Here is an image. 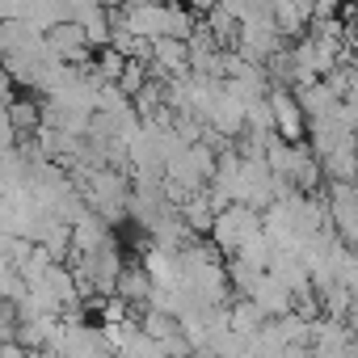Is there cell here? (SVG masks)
Returning <instances> with one entry per match:
<instances>
[{
	"instance_id": "1",
	"label": "cell",
	"mask_w": 358,
	"mask_h": 358,
	"mask_svg": "<svg viewBox=\"0 0 358 358\" xmlns=\"http://www.w3.org/2000/svg\"><path fill=\"white\" fill-rule=\"evenodd\" d=\"M72 182H76L85 207L97 211L106 224L131 220V173L110 169V164H76Z\"/></svg>"
},
{
	"instance_id": "2",
	"label": "cell",
	"mask_w": 358,
	"mask_h": 358,
	"mask_svg": "<svg viewBox=\"0 0 358 358\" xmlns=\"http://www.w3.org/2000/svg\"><path fill=\"white\" fill-rule=\"evenodd\" d=\"M262 236H266L262 211H253V207H241V203L224 207V211L215 215V224H211V245H215L224 257H236V253H245V249H249V245H257Z\"/></svg>"
},
{
	"instance_id": "3",
	"label": "cell",
	"mask_w": 358,
	"mask_h": 358,
	"mask_svg": "<svg viewBox=\"0 0 358 358\" xmlns=\"http://www.w3.org/2000/svg\"><path fill=\"white\" fill-rule=\"evenodd\" d=\"M51 354L55 358H114V350L106 341V329L89 324L85 316H64L59 320V337H55Z\"/></svg>"
},
{
	"instance_id": "4",
	"label": "cell",
	"mask_w": 358,
	"mask_h": 358,
	"mask_svg": "<svg viewBox=\"0 0 358 358\" xmlns=\"http://www.w3.org/2000/svg\"><path fill=\"white\" fill-rule=\"evenodd\" d=\"M324 194V207H329V228L350 245L358 249V182H329Z\"/></svg>"
},
{
	"instance_id": "5",
	"label": "cell",
	"mask_w": 358,
	"mask_h": 358,
	"mask_svg": "<svg viewBox=\"0 0 358 358\" xmlns=\"http://www.w3.org/2000/svg\"><path fill=\"white\" fill-rule=\"evenodd\" d=\"M47 51H51V59L64 64V68H89V64H93V43H89V34H85L80 22H59V26H51V30H47Z\"/></svg>"
},
{
	"instance_id": "6",
	"label": "cell",
	"mask_w": 358,
	"mask_h": 358,
	"mask_svg": "<svg viewBox=\"0 0 358 358\" xmlns=\"http://www.w3.org/2000/svg\"><path fill=\"white\" fill-rule=\"evenodd\" d=\"M266 101H270V114H274V135L287 139V143H303V139H308V114H303L295 89H287V85H270Z\"/></svg>"
},
{
	"instance_id": "7",
	"label": "cell",
	"mask_w": 358,
	"mask_h": 358,
	"mask_svg": "<svg viewBox=\"0 0 358 358\" xmlns=\"http://www.w3.org/2000/svg\"><path fill=\"white\" fill-rule=\"evenodd\" d=\"M143 333L169 354V358H194V350H190V337H186V329H182V320L177 316H169V312H156V308H148L143 312Z\"/></svg>"
},
{
	"instance_id": "8",
	"label": "cell",
	"mask_w": 358,
	"mask_h": 358,
	"mask_svg": "<svg viewBox=\"0 0 358 358\" xmlns=\"http://www.w3.org/2000/svg\"><path fill=\"white\" fill-rule=\"evenodd\" d=\"M148 72L156 80H177L190 72V43L182 38H156L152 43V55H148Z\"/></svg>"
},
{
	"instance_id": "9",
	"label": "cell",
	"mask_w": 358,
	"mask_h": 358,
	"mask_svg": "<svg viewBox=\"0 0 358 358\" xmlns=\"http://www.w3.org/2000/svg\"><path fill=\"white\" fill-rule=\"evenodd\" d=\"M118 236H114V224H106L97 211H80L76 220H72V253H101L106 245H114Z\"/></svg>"
},
{
	"instance_id": "10",
	"label": "cell",
	"mask_w": 358,
	"mask_h": 358,
	"mask_svg": "<svg viewBox=\"0 0 358 358\" xmlns=\"http://www.w3.org/2000/svg\"><path fill=\"white\" fill-rule=\"evenodd\" d=\"M152 291H156V282H152V274L143 270V262H127L122 274H118L114 295H118L122 303H131V312H148V308H152Z\"/></svg>"
},
{
	"instance_id": "11",
	"label": "cell",
	"mask_w": 358,
	"mask_h": 358,
	"mask_svg": "<svg viewBox=\"0 0 358 358\" xmlns=\"http://www.w3.org/2000/svg\"><path fill=\"white\" fill-rule=\"evenodd\" d=\"M249 299H253L270 320H274V316H287V312L295 308V291H291V287H282L274 274H262V278H257V287L249 291Z\"/></svg>"
},
{
	"instance_id": "12",
	"label": "cell",
	"mask_w": 358,
	"mask_h": 358,
	"mask_svg": "<svg viewBox=\"0 0 358 358\" xmlns=\"http://www.w3.org/2000/svg\"><path fill=\"white\" fill-rule=\"evenodd\" d=\"M177 211H182V220H186V228L194 232V236H211V224H215V207H211V194L207 190H194V194H186L182 203H177Z\"/></svg>"
},
{
	"instance_id": "13",
	"label": "cell",
	"mask_w": 358,
	"mask_h": 358,
	"mask_svg": "<svg viewBox=\"0 0 358 358\" xmlns=\"http://www.w3.org/2000/svg\"><path fill=\"white\" fill-rule=\"evenodd\" d=\"M224 312H228V329H232V333H241V337H253V333H262V324L270 320V316H266V312H262V308L249 299V295H241V299H228V308H224Z\"/></svg>"
},
{
	"instance_id": "14",
	"label": "cell",
	"mask_w": 358,
	"mask_h": 358,
	"mask_svg": "<svg viewBox=\"0 0 358 358\" xmlns=\"http://www.w3.org/2000/svg\"><path fill=\"white\" fill-rule=\"evenodd\" d=\"M295 97H299V106H303V114H308V118H324V114H333V110L341 106V97L329 89V80L299 85V89H295Z\"/></svg>"
},
{
	"instance_id": "15",
	"label": "cell",
	"mask_w": 358,
	"mask_h": 358,
	"mask_svg": "<svg viewBox=\"0 0 358 358\" xmlns=\"http://www.w3.org/2000/svg\"><path fill=\"white\" fill-rule=\"evenodd\" d=\"M9 122L17 131V139H30L38 127H43V106L34 97H13L9 101Z\"/></svg>"
},
{
	"instance_id": "16",
	"label": "cell",
	"mask_w": 358,
	"mask_h": 358,
	"mask_svg": "<svg viewBox=\"0 0 358 358\" xmlns=\"http://www.w3.org/2000/svg\"><path fill=\"white\" fill-rule=\"evenodd\" d=\"M5 341H17V308L0 299V345Z\"/></svg>"
},
{
	"instance_id": "17",
	"label": "cell",
	"mask_w": 358,
	"mask_h": 358,
	"mask_svg": "<svg viewBox=\"0 0 358 358\" xmlns=\"http://www.w3.org/2000/svg\"><path fill=\"white\" fill-rule=\"evenodd\" d=\"M5 148H17V131L9 122V106H0V152Z\"/></svg>"
},
{
	"instance_id": "18",
	"label": "cell",
	"mask_w": 358,
	"mask_h": 358,
	"mask_svg": "<svg viewBox=\"0 0 358 358\" xmlns=\"http://www.w3.org/2000/svg\"><path fill=\"white\" fill-rule=\"evenodd\" d=\"M30 350L22 345V341H5V345H0V358H26Z\"/></svg>"
},
{
	"instance_id": "19",
	"label": "cell",
	"mask_w": 358,
	"mask_h": 358,
	"mask_svg": "<svg viewBox=\"0 0 358 358\" xmlns=\"http://www.w3.org/2000/svg\"><path fill=\"white\" fill-rule=\"evenodd\" d=\"M186 5H190V9H194L199 17H207V13L215 9V0H186Z\"/></svg>"
},
{
	"instance_id": "20",
	"label": "cell",
	"mask_w": 358,
	"mask_h": 358,
	"mask_svg": "<svg viewBox=\"0 0 358 358\" xmlns=\"http://www.w3.org/2000/svg\"><path fill=\"white\" fill-rule=\"evenodd\" d=\"M354 68H358V55H354Z\"/></svg>"
},
{
	"instance_id": "21",
	"label": "cell",
	"mask_w": 358,
	"mask_h": 358,
	"mask_svg": "<svg viewBox=\"0 0 358 358\" xmlns=\"http://www.w3.org/2000/svg\"><path fill=\"white\" fill-rule=\"evenodd\" d=\"M114 358H118V354H114Z\"/></svg>"
}]
</instances>
